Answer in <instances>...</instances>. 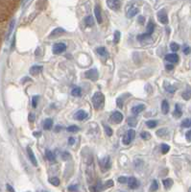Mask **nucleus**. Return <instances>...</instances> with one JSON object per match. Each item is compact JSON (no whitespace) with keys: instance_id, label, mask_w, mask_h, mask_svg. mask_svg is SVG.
<instances>
[{"instance_id":"ddd939ff","label":"nucleus","mask_w":191,"mask_h":192,"mask_svg":"<svg viewBox=\"0 0 191 192\" xmlns=\"http://www.w3.org/2000/svg\"><path fill=\"white\" fill-rule=\"evenodd\" d=\"M94 15H95V18L97 22L99 24H101L103 22V18H102V13H101V9L99 6H96L95 9H94Z\"/></svg>"},{"instance_id":"0eeeda50","label":"nucleus","mask_w":191,"mask_h":192,"mask_svg":"<svg viewBox=\"0 0 191 192\" xmlns=\"http://www.w3.org/2000/svg\"><path fill=\"white\" fill-rule=\"evenodd\" d=\"M123 114H122L120 112H114L112 115H111V119L112 121H113L116 124H119L123 121Z\"/></svg>"},{"instance_id":"2f4dec72","label":"nucleus","mask_w":191,"mask_h":192,"mask_svg":"<svg viewBox=\"0 0 191 192\" xmlns=\"http://www.w3.org/2000/svg\"><path fill=\"white\" fill-rule=\"evenodd\" d=\"M182 98H184V100H189L191 98V89H187V91H185L184 93H182Z\"/></svg>"},{"instance_id":"20e7f679","label":"nucleus","mask_w":191,"mask_h":192,"mask_svg":"<svg viewBox=\"0 0 191 192\" xmlns=\"http://www.w3.org/2000/svg\"><path fill=\"white\" fill-rule=\"evenodd\" d=\"M66 45L63 42H58L53 45V53H54L55 55H59V54H62L63 52L66 51Z\"/></svg>"},{"instance_id":"3c124183","label":"nucleus","mask_w":191,"mask_h":192,"mask_svg":"<svg viewBox=\"0 0 191 192\" xmlns=\"http://www.w3.org/2000/svg\"><path fill=\"white\" fill-rule=\"evenodd\" d=\"M190 52H191V49H190V47H188V46H186V47L184 49V53L185 55H188Z\"/></svg>"},{"instance_id":"f704fd0d","label":"nucleus","mask_w":191,"mask_h":192,"mask_svg":"<svg viewBox=\"0 0 191 192\" xmlns=\"http://www.w3.org/2000/svg\"><path fill=\"white\" fill-rule=\"evenodd\" d=\"M167 132L168 131L166 130V129H160V130H158L157 132V134L158 137H165L166 134H167Z\"/></svg>"},{"instance_id":"ea45409f","label":"nucleus","mask_w":191,"mask_h":192,"mask_svg":"<svg viewBox=\"0 0 191 192\" xmlns=\"http://www.w3.org/2000/svg\"><path fill=\"white\" fill-rule=\"evenodd\" d=\"M182 126L184 128H188L191 127V119H184L182 122Z\"/></svg>"},{"instance_id":"603ef678","label":"nucleus","mask_w":191,"mask_h":192,"mask_svg":"<svg viewBox=\"0 0 191 192\" xmlns=\"http://www.w3.org/2000/svg\"><path fill=\"white\" fill-rule=\"evenodd\" d=\"M75 143V139L73 137H69V139H68V144L69 145H73Z\"/></svg>"},{"instance_id":"49530a36","label":"nucleus","mask_w":191,"mask_h":192,"mask_svg":"<svg viewBox=\"0 0 191 192\" xmlns=\"http://www.w3.org/2000/svg\"><path fill=\"white\" fill-rule=\"evenodd\" d=\"M118 183H128V178H126L124 176L119 177L118 178Z\"/></svg>"},{"instance_id":"a18cd8bd","label":"nucleus","mask_w":191,"mask_h":192,"mask_svg":"<svg viewBox=\"0 0 191 192\" xmlns=\"http://www.w3.org/2000/svg\"><path fill=\"white\" fill-rule=\"evenodd\" d=\"M165 89L168 92H170V93H173V92H175L176 91V88H175L173 85H167L165 87Z\"/></svg>"},{"instance_id":"2eb2a0df","label":"nucleus","mask_w":191,"mask_h":192,"mask_svg":"<svg viewBox=\"0 0 191 192\" xmlns=\"http://www.w3.org/2000/svg\"><path fill=\"white\" fill-rule=\"evenodd\" d=\"M104 188H103V185L101 183L100 181L97 182V183L95 185H92L89 187V191L90 192H101Z\"/></svg>"},{"instance_id":"052dcab7","label":"nucleus","mask_w":191,"mask_h":192,"mask_svg":"<svg viewBox=\"0 0 191 192\" xmlns=\"http://www.w3.org/2000/svg\"><path fill=\"white\" fill-rule=\"evenodd\" d=\"M189 192H191V187H190V189H189Z\"/></svg>"},{"instance_id":"473e14b6","label":"nucleus","mask_w":191,"mask_h":192,"mask_svg":"<svg viewBox=\"0 0 191 192\" xmlns=\"http://www.w3.org/2000/svg\"><path fill=\"white\" fill-rule=\"evenodd\" d=\"M158 189V183L156 181H153V183H152V185H151V187H150V190L151 191H157Z\"/></svg>"},{"instance_id":"5fc2aeb1","label":"nucleus","mask_w":191,"mask_h":192,"mask_svg":"<svg viewBox=\"0 0 191 192\" xmlns=\"http://www.w3.org/2000/svg\"><path fill=\"white\" fill-rule=\"evenodd\" d=\"M144 21H145V18H143V16H141V15H140L139 18V22L140 24H143V22H144Z\"/></svg>"},{"instance_id":"bb28decb","label":"nucleus","mask_w":191,"mask_h":192,"mask_svg":"<svg viewBox=\"0 0 191 192\" xmlns=\"http://www.w3.org/2000/svg\"><path fill=\"white\" fill-rule=\"evenodd\" d=\"M15 19H13V20H12L11 24H10L9 31H8V33H7V37H6V39H9V37L12 35V32H13L14 28H15Z\"/></svg>"},{"instance_id":"f03ea898","label":"nucleus","mask_w":191,"mask_h":192,"mask_svg":"<svg viewBox=\"0 0 191 192\" xmlns=\"http://www.w3.org/2000/svg\"><path fill=\"white\" fill-rule=\"evenodd\" d=\"M139 13V10L133 3H130L129 5H127L126 7V15L129 18H133L135 15H136L137 14Z\"/></svg>"},{"instance_id":"7c9ffc66","label":"nucleus","mask_w":191,"mask_h":192,"mask_svg":"<svg viewBox=\"0 0 191 192\" xmlns=\"http://www.w3.org/2000/svg\"><path fill=\"white\" fill-rule=\"evenodd\" d=\"M121 38V33L119 31H115L114 32V36H113V40H114V43H118Z\"/></svg>"},{"instance_id":"a211bd4d","label":"nucleus","mask_w":191,"mask_h":192,"mask_svg":"<svg viewBox=\"0 0 191 192\" xmlns=\"http://www.w3.org/2000/svg\"><path fill=\"white\" fill-rule=\"evenodd\" d=\"M95 52L97 53V54H99L100 56L105 57V58H108L109 57V52L105 47H98L95 50Z\"/></svg>"},{"instance_id":"f3484780","label":"nucleus","mask_w":191,"mask_h":192,"mask_svg":"<svg viewBox=\"0 0 191 192\" xmlns=\"http://www.w3.org/2000/svg\"><path fill=\"white\" fill-rule=\"evenodd\" d=\"M144 109H145V105H142V104L136 105V106H135V107H133L132 112H133V114H139V113H140L141 112H143Z\"/></svg>"},{"instance_id":"6e6552de","label":"nucleus","mask_w":191,"mask_h":192,"mask_svg":"<svg viewBox=\"0 0 191 192\" xmlns=\"http://www.w3.org/2000/svg\"><path fill=\"white\" fill-rule=\"evenodd\" d=\"M157 19L158 21L162 24H167L168 23V18H167V14L164 10H161L157 13Z\"/></svg>"},{"instance_id":"e433bc0d","label":"nucleus","mask_w":191,"mask_h":192,"mask_svg":"<svg viewBox=\"0 0 191 192\" xmlns=\"http://www.w3.org/2000/svg\"><path fill=\"white\" fill-rule=\"evenodd\" d=\"M170 150V146L167 144H162L161 145V153L162 154H167Z\"/></svg>"},{"instance_id":"72a5a7b5","label":"nucleus","mask_w":191,"mask_h":192,"mask_svg":"<svg viewBox=\"0 0 191 192\" xmlns=\"http://www.w3.org/2000/svg\"><path fill=\"white\" fill-rule=\"evenodd\" d=\"M66 130H67L69 133H76V132H78V131H79L80 129H79V127H77V126L72 125V126H69V127H67Z\"/></svg>"},{"instance_id":"c756f323","label":"nucleus","mask_w":191,"mask_h":192,"mask_svg":"<svg viewBox=\"0 0 191 192\" xmlns=\"http://www.w3.org/2000/svg\"><path fill=\"white\" fill-rule=\"evenodd\" d=\"M146 125H147V127L148 128H155L156 126L157 125V122L156 120H148L147 122H146Z\"/></svg>"},{"instance_id":"a19ab883","label":"nucleus","mask_w":191,"mask_h":192,"mask_svg":"<svg viewBox=\"0 0 191 192\" xmlns=\"http://www.w3.org/2000/svg\"><path fill=\"white\" fill-rule=\"evenodd\" d=\"M104 130H105V133L108 134L109 137H112V134H113V131L112 128H109V126H104Z\"/></svg>"},{"instance_id":"393cba45","label":"nucleus","mask_w":191,"mask_h":192,"mask_svg":"<svg viewBox=\"0 0 191 192\" xmlns=\"http://www.w3.org/2000/svg\"><path fill=\"white\" fill-rule=\"evenodd\" d=\"M45 156H46L47 160L49 161H52V162H55L56 161V158L54 156V154H53L51 151L47 150L46 152H45Z\"/></svg>"},{"instance_id":"5701e85b","label":"nucleus","mask_w":191,"mask_h":192,"mask_svg":"<svg viewBox=\"0 0 191 192\" xmlns=\"http://www.w3.org/2000/svg\"><path fill=\"white\" fill-rule=\"evenodd\" d=\"M85 23H86V25L88 26V27H91L94 25V19L91 15H87L86 18H85Z\"/></svg>"},{"instance_id":"680f3d73","label":"nucleus","mask_w":191,"mask_h":192,"mask_svg":"<svg viewBox=\"0 0 191 192\" xmlns=\"http://www.w3.org/2000/svg\"><path fill=\"white\" fill-rule=\"evenodd\" d=\"M120 192H124V191H120Z\"/></svg>"},{"instance_id":"09e8293b","label":"nucleus","mask_w":191,"mask_h":192,"mask_svg":"<svg viewBox=\"0 0 191 192\" xmlns=\"http://www.w3.org/2000/svg\"><path fill=\"white\" fill-rule=\"evenodd\" d=\"M63 160H69L70 158V154L67 152H63Z\"/></svg>"},{"instance_id":"c85d7f7f","label":"nucleus","mask_w":191,"mask_h":192,"mask_svg":"<svg viewBox=\"0 0 191 192\" xmlns=\"http://www.w3.org/2000/svg\"><path fill=\"white\" fill-rule=\"evenodd\" d=\"M49 183H51V185H53L54 186H58L60 185V179L59 178H57V177H53L51 179H49Z\"/></svg>"},{"instance_id":"423d86ee","label":"nucleus","mask_w":191,"mask_h":192,"mask_svg":"<svg viewBox=\"0 0 191 192\" xmlns=\"http://www.w3.org/2000/svg\"><path fill=\"white\" fill-rule=\"evenodd\" d=\"M107 5L112 11H118L120 9V0H106Z\"/></svg>"},{"instance_id":"79ce46f5","label":"nucleus","mask_w":191,"mask_h":192,"mask_svg":"<svg viewBox=\"0 0 191 192\" xmlns=\"http://www.w3.org/2000/svg\"><path fill=\"white\" fill-rule=\"evenodd\" d=\"M150 38H151V36H149V35H147V34L145 33V34L139 35V37H137V39H139V40H145V39H150Z\"/></svg>"},{"instance_id":"f8f14e48","label":"nucleus","mask_w":191,"mask_h":192,"mask_svg":"<svg viewBox=\"0 0 191 192\" xmlns=\"http://www.w3.org/2000/svg\"><path fill=\"white\" fill-rule=\"evenodd\" d=\"M27 153H28V157H29L30 161H31V162H32V164L35 165V166L38 165V161H36V156H35L34 152L32 151V149L30 148V147H27Z\"/></svg>"},{"instance_id":"39448f33","label":"nucleus","mask_w":191,"mask_h":192,"mask_svg":"<svg viewBox=\"0 0 191 192\" xmlns=\"http://www.w3.org/2000/svg\"><path fill=\"white\" fill-rule=\"evenodd\" d=\"M85 76H86V78L91 80V81H96L98 79V76H99V73H98V70L97 69H89V70L86 71L85 73Z\"/></svg>"},{"instance_id":"4be33fe9","label":"nucleus","mask_w":191,"mask_h":192,"mask_svg":"<svg viewBox=\"0 0 191 192\" xmlns=\"http://www.w3.org/2000/svg\"><path fill=\"white\" fill-rule=\"evenodd\" d=\"M154 30H155V25L152 21H149L148 26H147V30H146V34L149 36H152V34L154 33Z\"/></svg>"},{"instance_id":"f257e3e1","label":"nucleus","mask_w":191,"mask_h":192,"mask_svg":"<svg viewBox=\"0 0 191 192\" xmlns=\"http://www.w3.org/2000/svg\"><path fill=\"white\" fill-rule=\"evenodd\" d=\"M105 103V96L101 92H95L92 97V105L95 110H99L104 106Z\"/></svg>"},{"instance_id":"6e6d98bb","label":"nucleus","mask_w":191,"mask_h":192,"mask_svg":"<svg viewBox=\"0 0 191 192\" xmlns=\"http://www.w3.org/2000/svg\"><path fill=\"white\" fill-rule=\"evenodd\" d=\"M7 189L9 190L10 192H15L14 188H13V187H12V186H11L10 185H7Z\"/></svg>"},{"instance_id":"6ab92c4d","label":"nucleus","mask_w":191,"mask_h":192,"mask_svg":"<svg viewBox=\"0 0 191 192\" xmlns=\"http://www.w3.org/2000/svg\"><path fill=\"white\" fill-rule=\"evenodd\" d=\"M64 33V30L63 28H56L55 30H53L51 32V34L49 35V38H54V37H57V36H60Z\"/></svg>"},{"instance_id":"c9c22d12","label":"nucleus","mask_w":191,"mask_h":192,"mask_svg":"<svg viewBox=\"0 0 191 192\" xmlns=\"http://www.w3.org/2000/svg\"><path fill=\"white\" fill-rule=\"evenodd\" d=\"M140 137L143 138V140H148L149 138H151V134L147 132H142L140 134Z\"/></svg>"},{"instance_id":"9b49d317","label":"nucleus","mask_w":191,"mask_h":192,"mask_svg":"<svg viewBox=\"0 0 191 192\" xmlns=\"http://www.w3.org/2000/svg\"><path fill=\"white\" fill-rule=\"evenodd\" d=\"M165 60L171 64H176L179 62V56L177 54H175V53H172V54H167L165 56Z\"/></svg>"},{"instance_id":"7ed1b4c3","label":"nucleus","mask_w":191,"mask_h":192,"mask_svg":"<svg viewBox=\"0 0 191 192\" xmlns=\"http://www.w3.org/2000/svg\"><path fill=\"white\" fill-rule=\"evenodd\" d=\"M136 137V132L133 130H129L127 133L124 134L123 139H122V142H123L124 145H129L131 144V142L133 140V138Z\"/></svg>"},{"instance_id":"bf43d9fd","label":"nucleus","mask_w":191,"mask_h":192,"mask_svg":"<svg viewBox=\"0 0 191 192\" xmlns=\"http://www.w3.org/2000/svg\"><path fill=\"white\" fill-rule=\"evenodd\" d=\"M30 120L33 121V114H30Z\"/></svg>"},{"instance_id":"1a4fd4ad","label":"nucleus","mask_w":191,"mask_h":192,"mask_svg":"<svg viewBox=\"0 0 191 192\" xmlns=\"http://www.w3.org/2000/svg\"><path fill=\"white\" fill-rule=\"evenodd\" d=\"M100 167L104 171L109 170V168H111V160H109V157H106L100 161Z\"/></svg>"},{"instance_id":"a878e982","label":"nucleus","mask_w":191,"mask_h":192,"mask_svg":"<svg viewBox=\"0 0 191 192\" xmlns=\"http://www.w3.org/2000/svg\"><path fill=\"white\" fill-rule=\"evenodd\" d=\"M162 183H163V185H164V187L166 189H169L170 187L173 185V181L171 179H165V180H163Z\"/></svg>"},{"instance_id":"37998d69","label":"nucleus","mask_w":191,"mask_h":192,"mask_svg":"<svg viewBox=\"0 0 191 192\" xmlns=\"http://www.w3.org/2000/svg\"><path fill=\"white\" fill-rule=\"evenodd\" d=\"M39 99V96H34L33 97V101H32V105H33V108H36L38 107V102Z\"/></svg>"},{"instance_id":"b1692460","label":"nucleus","mask_w":191,"mask_h":192,"mask_svg":"<svg viewBox=\"0 0 191 192\" xmlns=\"http://www.w3.org/2000/svg\"><path fill=\"white\" fill-rule=\"evenodd\" d=\"M182 109H181V107H180V105H176V107H175V111H174V113H173V115L175 116V117H177V118H179V117H181L182 116Z\"/></svg>"},{"instance_id":"aec40b11","label":"nucleus","mask_w":191,"mask_h":192,"mask_svg":"<svg viewBox=\"0 0 191 192\" xmlns=\"http://www.w3.org/2000/svg\"><path fill=\"white\" fill-rule=\"evenodd\" d=\"M161 112L163 114H167L169 112V104L166 100H163L161 103Z\"/></svg>"},{"instance_id":"4c0bfd02","label":"nucleus","mask_w":191,"mask_h":192,"mask_svg":"<svg viewBox=\"0 0 191 192\" xmlns=\"http://www.w3.org/2000/svg\"><path fill=\"white\" fill-rule=\"evenodd\" d=\"M113 186V181L112 180H109V181L106 182L104 185H103V188H109V187Z\"/></svg>"},{"instance_id":"dca6fc26","label":"nucleus","mask_w":191,"mask_h":192,"mask_svg":"<svg viewBox=\"0 0 191 192\" xmlns=\"http://www.w3.org/2000/svg\"><path fill=\"white\" fill-rule=\"evenodd\" d=\"M43 67L40 66V65H34L30 68V74L31 75H38L39 73L42 71Z\"/></svg>"},{"instance_id":"cd10ccee","label":"nucleus","mask_w":191,"mask_h":192,"mask_svg":"<svg viewBox=\"0 0 191 192\" xmlns=\"http://www.w3.org/2000/svg\"><path fill=\"white\" fill-rule=\"evenodd\" d=\"M71 94L73 96H75V97H79L81 96V94H82V91H81V88H74L72 89V91H71Z\"/></svg>"},{"instance_id":"13d9d810","label":"nucleus","mask_w":191,"mask_h":192,"mask_svg":"<svg viewBox=\"0 0 191 192\" xmlns=\"http://www.w3.org/2000/svg\"><path fill=\"white\" fill-rule=\"evenodd\" d=\"M40 134H40L39 132H35V133H34V136H35V137H39Z\"/></svg>"},{"instance_id":"8fccbe9b","label":"nucleus","mask_w":191,"mask_h":192,"mask_svg":"<svg viewBox=\"0 0 191 192\" xmlns=\"http://www.w3.org/2000/svg\"><path fill=\"white\" fill-rule=\"evenodd\" d=\"M185 137H186V139H187L188 141L191 140V130L188 131V132L185 134Z\"/></svg>"},{"instance_id":"c03bdc74","label":"nucleus","mask_w":191,"mask_h":192,"mask_svg":"<svg viewBox=\"0 0 191 192\" xmlns=\"http://www.w3.org/2000/svg\"><path fill=\"white\" fill-rule=\"evenodd\" d=\"M128 123H129L130 126H136V118H133V117H129L128 118Z\"/></svg>"},{"instance_id":"58836bf2","label":"nucleus","mask_w":191,"mask_h":192,"mask_svg":"<svg viewBox=\"0 0 191 192\" xmlns=\"http://www.w3.org/2000/svg\"><path fill=\"white\" fill-rule=\"evenodd\" d=\"M170 48H171V50L173 52H177L179 49H180V45L176 42H172L171 44H170Z\"/></svg>"},{"instance_id":"4468645a","label":"nucleus","mask_w":191,"mask_h":192,"mask_svg":"<svg viewBox=\"0 0 191 192\" xmlns=\"http://www.w3.org/2000/svg\"><path fill=\"white\" fill-rule=\"evenodd\" d=\"M74 117L76 118L77 120L83 121V120H85V119H86V118L87 117V113L86 112H85V111H83V110H81V111L77 112L75 113Z\"/></svg>"},{"instance_id":"4d7b16f0","label":"nucleus","mask_w":191,"mask_h":192,"mask_svg":"<svg viewBox=\"0 0 191 192\" xmlns=\"http://www.w3.org/2000/svg\"><path fill=\"white\" fill-rule=\"evenodd\" d=\"M117 106L119 108H122V100L121 99H117Z\"/></svg>"},{"instance_id":"9d476101","label":"nucleus","mask_w":191,"mask_h":192,"mask_svg":"<svg viewBox=\"0 0 191 192\" xmlns=\"http://www.w3.org/2000/svg\"><path fill=\"white\" fill-rule=\"evenodd\" d=\"M140 183L137 179H136L135 177H131L128 179V185L131 189H136L139 186Z\"/></svg>"},{"instance_id":"412c9836","label":"nucleus","mask_w":191,"mask_h":192,"mask_svg":"<svg viewBox=\"0 0 191 192\" xmlns=\"http://www.w3.org/2000/svg\"><path fill=\"white\" fill-rule=\"evenodd\" d=\"M52 126H53V120L52 119H50V118H47V119L44 120V122H43L44 130H50Z\"/></svg>"},{"instance_id":"864d4df0","label":"nucleus","mask_w":191,"mask_h":192,"mask_svg":"<svg viewBox=\"0 0 191 192\" xmlns=\"http://www.w3.org/2000/svg\"><path fill=\"white\" fill-rule=\"evenodd\" d=\"M165 67L167 70H172V69H174V65L173 64H166Z\"/></svg>"},{"instance_id":"de8ad7c7","label":"nucleus","mask_w":191,"mask_h":192,"mask_svg":"<svg viewBox=\"0 0 191 192\" xmlns=\"http://www.w3.org/2000/svg\"><path fill=\"white\" fill-rule=\"evenodd\" d=\"M77 189H78V186H77L76 185H70V186H68V191H70V192H76Z\"/></svg>"}]
</instances>
